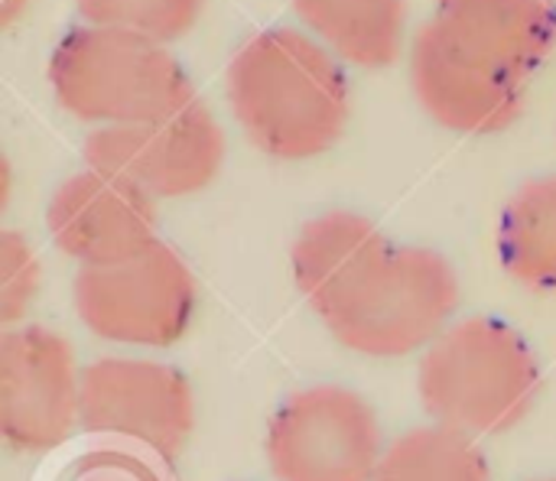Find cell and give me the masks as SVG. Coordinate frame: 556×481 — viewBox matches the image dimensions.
I'll list each match as a JSON object with an SVG mask.
<instances>
[{
	"label": "cell",
	"instance_id": "obj_4",
	"mask_svg": "<svg viewBox=\"0 0 556 481\" xmlns=\"http://www.w3.org/2000/svg\"><path fill=\"white\" fill-rule=\"evenodd\" d=\"M49 85L62 111L98 127L156 121L199 98L163 42L91 23L62 33L49 55Z\"/></svg>",
	"mask_w": 556,
	"mask_h": 481
},
{
	"label": "cell",
	"instance_id": "obj_20",
	"mask_svg": "<svg viewBox=\"0 0 556 481\" xmlns=\"http://www.w3.org/2000/svg\"><path fill=\"white\" fill-rule=\"evenodd\" d=\"M534 481H556V479H534Z\"/></svg>",
	"mask_w": 556,
	"mask_h": 481
},
{
	"label": "cell",
	"instance_id": "obj_3",
	"mask_svg": "<svg viewBox=\"0 0 556 481\" xmlns=\"http://www.w3.org/2000/svg\"><path fill=\"white\" fill-rule=\"evenodd\" d=\"M541 388L528 339L505 319L472 316L450 326L420 358L417 391L433 423L469 436L515 430Z\"/></svg>",
	"mask_w": 556,
	"mask_h": 481
},
{
	"label": "cell",
	"instance_id": "obj_11",
	"mask_svg": "<svg viewBox=\"0 0 556 481\" xmlns=\"http://www.w3.org/2000/svg\"><path fill=\"white\" fill-rule=\"evenodd\" d=\"M46 228L78 267H111L160 241L156 199L137 182L91 166L52 192Z\"/></svg>",
	"mask_w": 556,
	"mask_h": 481
},
{
	"label": "cell",
	"instance_id": "obj_5",
	"mask_svg": "<svg viewBox=\"0 0 556 481\" xmlns=\"http://www.w3.org/2000/svg\"><path fill=\"white\" fill-rule=\"evenodd\" d=\"M459 306L453 264L433 248L391 244L323 316L339 345L365 358L427 352Z\"/></svg>",
	"mask_w": 556,
	"mask_h": 481
},
{
	"label": "cell",
	"instance_id": "obj_1",
	"mask_svg": "<svg viewBox=\"0 0 556 481\" xmlns=\"http://www.w3.org/2000/svg\"><path fill=\"white\" fill-rule=\"evenodd\" d=\"M554 49V0H437L410 42V88L440 127L502 134Z\"/></svg>",
	"mask_w": 556,
	"mask_h": 481
},
{
	"label": "cell",
	"instance_id": "obj_13",
	"mask_svg": "<svg viewBox=\"0 0 556 481\" xmlns=\"http://www.w3.org/2000/svg\"><path fill=\"white\" fill-rule=\"evenodd\" d=\"M303 26L355 68H388L407 42L404 0H290Z\"/></svg>",
	"mask_w": 556,
	"mask_h": 481
},
{
	"label": "cell",
	"instance_id": "obj_15",
	"mask_svg": "<svg viewBox=\"0 0 556 481\" xmlns=\"http://www.w3.org/2000/svg\"><path fill=\"white\" fill-rule=\"evenodd\" d=\"M375 481H492L476 436L443 423L401 433L378 466Z\"/></svg>",
	"mask_w": 556,
	"mask_h": 481
},
{
	"label": "cell",
	"instance_id": "obj_10",
	"mask_svg": "<svg viewBox=\"0 0 556 481\" xmlns=\"http://www.w3.org/2000/svg\"><path fill=\"white\" fill-rule=\"evenodd\" d=\"M81 371L65 336L20 326L0 336V436L13 453L55 450L78 423Z\"/></svg>",
	"mask_w": 556,
	"mask_h": 481
},
{
	"label": "cell",
	"instance_id": "obj_9",
	"mask_svg": "<svg viewBox=\"0 0 556 481\" xmlns=\"http://www.w3.org/2000/svg\"><path fill=\"white\" fill-rule=\"evenodd\" d=\"M195 423L189 378L150 358H98L81 368L78 427L94 436H121L160 459H176Z\"/></svg>",
	"mask_w": 556,
	"mask_h": 481
},
{
	"label": "cell",
	"instance_id": "obj_18",
	"mask_svg": "<svg viewBox=\"0 0 556 481\" xmlns=\"http://www.w3.org/2000/svg\"><path fill=\"white\" fill-rule=\"evenodd\" d=\"M62 481H160V476L147 463L134 459L127 453L98 450V453H88L78 463H72V469L65 472Z\"/></svg>",
	"mask_w": 556,
	"mask_h": 481
},
{
	"label": "cell",
	"instance_id": "obj_6",
	"mask_svg": "<svg viewBox=\"0 0 556 481\" xmlns=\"http://www.w3.org/2000/svg\"><path fill=\"white\" fill-rule=\"evenodd\" d=\"M72 303L81 326L104 342L169 349L189 332L199 293L186 261L156 241L130 261L78 267Z\"/></svg>",
	"mask_w": 556,
	"mask_h": 481
},
{
	"label": "cell",
	"instance_id": "obj_19",
	"mask_svg": "<svg viewBox=\"0 0 556 481\" xmlns=\"http://www.w3.org/2000/svg\"><path fill=\"white\" fill-rule=\"evenodd\" d=\"M29 10V0H3V13H0V26L10 29L16 20H23Z\"/></svg>",
	"mask_w": 556,
	"mask_h": 481
},
{
	"label": "cell",
	"instance_id": "obj_7",
	"mask_svg": "<svg viewBox=\"0 0 556 481\" xmlns=\"http://www.w3.org/2000/svg\"><path fill=\"white\" fill-rule=\"evenodd\" d=\"M384 459L375 407L339 384L287 397L267 427V463L277 481H375Z\"/></svg>",
	"mask_w": 556,
	"mask_h": 481
},
{
	"label": "cell",
	"instance_id": "obj_17",
	"mask_svg": "<svg viewBox=\"0 0 556 481\" xmlns=\"http://www.w3.org/2000/svg\"><path fill=\"white\" fill-rule=\"evenodd\" d=\"M39 293V261L20 231L0 235V322L13 329Z\"/></svg>",
	"mask_w": 556,
	"mask_h": 481
},
{
	"label": "cell",
	"instance_id": "obj_14",
	"mask_svg": "<svg viewBox=\"0 0 556 481\" xmlns=\"http://www.w3.org/2000/svg\"><path fill=\"white\" fill-rule=\"evenodd\" d=\"M498 257L515 283L556 293V173L511 195L498 221Z\"/></svg>",
	"mask_w": 556,
	"mask_h": 481
},
{
	"label": "cell",
	"instance_id": "obj_12",
	"mask_svg": "<svg viewBox=\"0 0 556 481\" xmlns=\"http://www.w3.org/2000/svg\"><path fill=\"white\" fill-rule=\"evenodd\" d=\"M388 248L384 231L365 215L326 212L306 221L293 241V280L323 319Z\"/></svg>",
	"mask_w": 556,
	"mask_h": 481
},
{
	"label": "cell",
	"instance_id": "obj_8",
	"mask_svg": "<svg viewBox=\"0 0 556 481\" xmlns=\"http://www.w3.org/2000/svg\"><path fill=\"white\" fill-rule=\"evenodd\" d=\"M85 163L137 182L153 199H182L215 182L225 163V130L208 104L192 98L156 121L91 130Z\"/></svg>",
	"mask_w": 556,
	"mask_h": 481
},
{
	"label": "cell",
	"instance_id": "obj_16",
	"mask_svg": "<svg viewBox=\"0 0 556 481\" xmlns=\"http://www.w3.org/2000/svg\"><path fill=\"white\" fill-rule=\"evenodd\" d=\"M75 10L81 23L124 29L169 46L199 23L205 0H75Z\"/></svg>",
	"mask_w": 556,
	"mask_h": 481
},
{
	"label": "cell",
	"instance_id": "obj_2",
	"mask_svg": "<svg viewBox=\"0 0 556 481\" xmlns=\"http://www.w3.org/2000/svg\"><path fill=\"white\" fill-rule=\"evenodd\" d=\"M225 94L248 140L287 163L329 153L352 114L342 59L313 33L287 26L261 29L235 52Z\"/></svg>",
	"mask_w": 556,
	"mask_h": 481
}]
</instances>
